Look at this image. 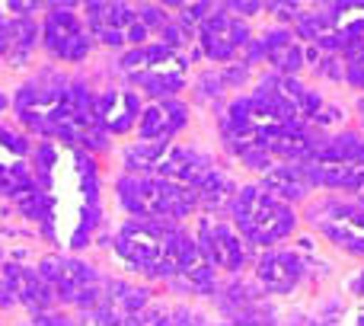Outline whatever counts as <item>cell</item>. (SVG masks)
Wrapping results in <instances>:
<instances>
[{
  "mask_svg": "<svg viewBox=\"0 0 364 326\" xmlns=\"http://www.w3.org/2000/svg\"><path fill=\"white\" fill-rule=\"evenodd\" d=\"M233 189H230V182L224 179V176L214 169L211 176H208V182L198 189V205H205V208H220L227 201V195H230Z\"/></svg>",
  "mask_w": 364,
  "mask_h": 326,
  "instance_id": "52a82bcc",
  "label": "cell"
},
{
  "mask_svg": "<svg viewBox=\"0 0 364 326\" xmlns=\"http://www.w3.org/2000/svg\"><path fill=\"white\" fill-rule=\"evenodd\" d=\"M182 42H186V29H182L179 23H170L164 32H160V45H164V48L173 51V48H179Z\"/></svg>",
  "mask_w": 364,
  "mask_h": 326,
  "instance_id": "4fadbf2b",
  "label": "cell"
},
{
  "mask_svg": "<svg viewBox=\"0 0 364 326\" xmlns=\"http://www.w3.org/2000/svg\"><path fill=\"white\" fill-rule=\"evenodd\" d=\"M358 326H364V317H361V323H358Z\"/></svg>",
  "mask_w": 364,
  "mask_h": 326,
  "instance_id": "7402d4cb",
  "label": "cell"
},
{
  "mask_svg": "<svg viewBox=\"0 0 364 326\" xmlns=\"http://www.w3.org/2000/svg\"><path fill=\"white\" fill-rule=\"evenodd\" d=\"M262 189L265 192H272L275 199H304V195L310 192V179H307V169L304 167H291V163H284V167H272L269 173H265L262 179Z\"/></svg>",
  "mask_w": 364,
  "mask_h": 326,
  "instance_id": "8992f818",
  "label": "cell"
},
{
  "mask_svg": "<svg viewBox=\"0 0 364 326\" xmlns=\"http://www.w3.org/2000/svg\"><path fill=\"white\" fill-rule=\"evenodd\" d=\"M160 109H164V115H166V125H170V135H176L179 128L186 125L188 109L182 106V102H176V100H164V102H160Z\"/></svg>",
  "mask_w": 364,
  "mask_h": 326,
  "instance_id": "9c48e42d",
  "label": "cell"
},
{
  "mask_svg": "<svg viewBox=\"0 0 364 326\" xmlns=\"http://www.w3.org/2000/svg\"><path fill=\"white\" fill-rule=\"evenodd\" d=\"M269 61H272V68H278L282 74H294V70L304 64V55H301V48H297V45L291 42V45H284V48L272 51Z\"/></svg>",
  "mask_w": 364,
  "mask_h": 326,
  "instance_id": "ba28073f",
  "label": "cell"
},
{
  "mask_svg": "<svg viewBox=\"0 0 364 326\" xmlns=\"http://www.w3.org/2000/svg\"><path fill=\"white\" fill-rule=\"evenodd\" d=\"M96 36L102 38V45H109V48H119L122 42H125V32L122 29H112V26H102V29H96Z\"/></svg>",
  "mask_w": 364,
  "mask_h": 326,
  "instance_id": "5bb4252c",
  "label": "cell"
},
{
  "mask_svg": "<svg viewBox=\"0 0 364 326\" xmlns=\"http://www.w3.org/2000/svg\"><path fill=\"white\" fill-rule=\"evenodd\" d=\"M36 326H70V320L58 314H36Z\"/></svg>",
  "mask_w": 364,
  "mask_h": 326,
  "instance_id": "2e32d148",
  "label": "cell"
},
{
  "mask_svg": "<svg viewBox=\"0 0 364 326\" xmlns=\"http://www.w3.org/2000/svg\"><path fill=\"white\" fill-rule=\"evenodd\" d=\"M6 106V96H0V109H4Z\"/></svg>",
  "mask_w": 364,
  "mask_h": 326,
  "instance_id": "ffe728a7",
  "label": "cell"
},
{
  "mask_svg": "<svg viewBox=\"0 0 364 326\" xmlns=\"http://www.w3.org/2000/svg\"><path fill=\"white\" fill-rule=\"evenodd\" d=\"M198 250L208 259V265H218V269L227 272H240L246 263V250L237 240V233L227 224H218V221L211 224L208 218L198 227Z\"/></svg>",
  "mask_w": 364,
  "mask_h": 326,
  "instance_id": "3957f363",
  "label": "cell"
},
{
  "mask_svg": "<svg viewBox=\"0 0 364 326\" xmlns=\"http://www.w3.org/2000/svg\"><path fill=\"white\" fill-rule=\"evenodd\" d=\"M144 38H147V26H144V23H134L132 29H128V42H134L138 48L144 45Z\"/></svg>",
  "mask_w": 364,
  "mask_h": 326,
  "instance_id": "e0dca14e",
  "label": "cell"
},
{
  "mask_svg": "<svg viewBox=\"0 0 364 326\" xmlns=\"http://www.w3.org/2000/svg\"><path fill=\"white\" fill-rule=\"evenodd\" d=\"M233 218H237L240 233L256 246H269L288 237L297 224V214L291 211L288 201L275 199L262 186L240 189V195L233 199Z\"/></svg>",
  "mask_w": 364,
  "mask_h": 326,
  "instance_id": "6da1fadb",
  "label": "cell"
},
{
  "mask_svg": "<svg viewBox=\"0 0 364 326\" xmlns=\"http://www.w3.org/2000/svg\"><path fill=\"white\" fill-rule=\"evenodd\" d=\"M310 218L333 243L346 246L352 253H364V208L361 205L323 201V205H316L310 211Z\"/></svg>",
  "mask_w": 364,
  "mask_h": 326,
  "instance_id": "7a4b0ae2",
  "label": "cell"
},
{
  "mask_svg": "<svg viewBox=\"0 0 364 326\" xmlns=\"http://www.w3.org/2000/svg\"><path fill=\"white\" fill-rule=\"evenodd\" d=\"M233 13H259L262 10V4H230Z\"/></svg>",
  "mask_w": 364,
  "mask_h": 326,
  "instance_id": "ac0fdd59",
  "label": "cell"
},
{
  "mask_svg": "<svg viewBox=\"0 0 364 326\" xmlns=\"http://www.w3.org/2000/svg\"><path fill=\"white\" fill-rule=\"evenodd\" d=\"M355 288H358V291H361V295H364V275L358 278V282H355Z\"/></svg>",
  "mask_w": 364,
  "mask_h": 326,
  "instance_id": "d6986e66",
  "label": "cell"
},
{
  "mask_svg": "<svg viewBox=\"0 0 364 326\" xmlns=\"http://www.w3.org/2000/svg\"><path fill=\"white\" fill-rule=\"evenodd\" d=\"M138 13H141V19H144V26H154V29H160V32H164L166 26H170V19H166V10H164V6L141 4V6H138Z\"/></svg>",
  "mask_w": 364,
  "mask_h": 326,
  "instance_id": "8fae6325",
  "label": "cell"
},
{
  "mask_svg": "<svg viewBox=\"0 0 364 326\" xmlns=\"http://www.w3.org/2000/svg\"><path fill=\"white\" fill-rule=\"evenodd\" d=\"M138 19V10H132L128 4H109V26L119 29V26H128Z\"/></svg>",
  "mask_w": 364,
  "mask_h": 326,
  "instance_id": "7c38bea8",
  "label": "cell"
},
{
  "mask_svg": "<svg viewBox=\"0 0 364 326\" xmlns=\"http://www.w3.org/2000/svg\"><path fill=\"white\" fill-rule=\"evenodd\" d=\"M250 77V70H246V64H240V68H230V70H224L220 74V80L224 83H230V87H240V83Z\"/></svg>",
  "mask_w": 364,
  "mask_h": 326,
  "instance_id": "9a60e30c",
  "label": "cell"
},
{
  "mask_svg": "<svg viewBox=\"0 0 364 326\" xmlns=\"http://www.w3.org/2000/svg\"><path fill=\"white\" fill-rule=\"evenodd\" d=\"M358 205H361V208H364V189H361V201H358Z\"/></svg>",
  "mask_w": 364,
  "mask_h": 326,
  "instance_id": "44dd1931",
  "label": "cell"
},
{
  "mask_svg": "<svg viewBox=\"0 0 364 326\" xmlns=\"http://www.w3.org/2000/svg\"><path fill=\"white\" fill-rule=\"evenodd\" d=\"M201 48H205L208 58H214V61H227V58L233 55L237 48H246L250 45V29H246V23H240V19L227 16V13H214V16H208L205 23H201Z\"/></svg>",
  "mask_w": 364,
  "mask_h": 326,
  "instance_id": "277c9868",
  "label": "cell"
},
{
  "mask_svg": "<svg viewBox=\"0 0 364 326\" xmlns=\"http://www.w3.org/2000/svg\"><path fill=\"white\" fill-rule=\"evenodd\" d=\"M240 160H243L246 167H252V169H272L269 151H265V147H259V144L243 147V151H240Z\"/></svg>",
  "mask_w": 364,
  "mask_h": 326,
  "instance_id": "30bf717a",
  "label": "cell"
},
{
  "mask_svg": "<svg viewBox=\"0 0 364 326\" xmlns=\"http://www.w3.org/2000/svg\"><path fill=\"white\" fill-rule=\"evenodd\" d=\"M256 275H259V282L265 285V291H272V295H288V291L304 278V263L294 256V253L275 250V253H265V256L259 259Z\"/></svg>",
  "mask_w": 364,
  "mask_h": 326,
  "instance_id": "5b68a950",
  "label": "cell"
}]
</instances>
